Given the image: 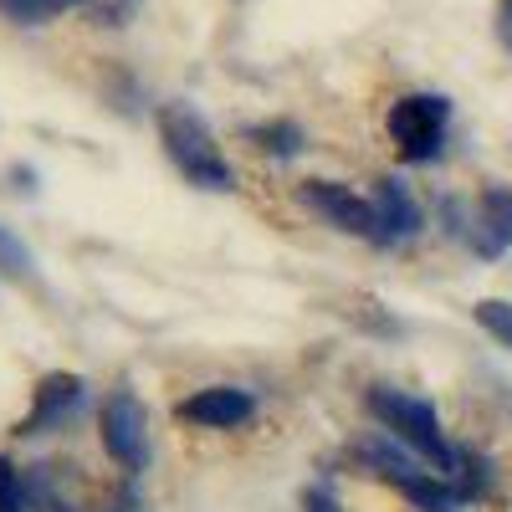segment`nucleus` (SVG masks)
<instances>
[{"instance_id": "nucleus-1", "label": "nucleus", "mask_w": 512, "mask_h": 512, "mask_svg": "<svg viewBox=\"0 0 512 512\" xmlns=\"http://www.w3.org/2000/svg\"><path fill=\"white\" fill-rule=\"evenodd\" d=\"M364 410L384 425V436L400 441L405 451H415L420 461H431L441 477H456V472H461V451L446 441L441 415H436L431 400H420V395H410V390H395V384H369Z\"/></svg>"}, {"instance_id": "nucleus-2", "label": "nucleus", "mask_w": 512, "mask_h": 512, "mask_svg": "<svg viewBox=\"0 0 512 512\" xmlns=\"http://www.w3.org/2000/svg\"><path fill=\"white\" fill-rule=\"evenodd\" d=\"M154 123H159V144H164L169 164H175L190 185L216 190V195L236 190V169H231V159L221 154L216 134H210V123H205L190 103H164Z\"/></svg>"}, {"instance_id": "nucleus-3", "label": "nucleus", "mask_w": 512, "mask_h": 512, "mask_svg": "<svg viewBox=\"0 0 512 512\" xmlns=\"http://www.w3.org/2000/svg\"><path fill=\"white\" fill-rule=\"evenodd\" d=\"M451 103L441 93H405L390 103V139L405 164H431L446 149Z\"/></svg>"}, {"instance_id": "nucleus-4", "label": "nucleus", "mask_w": 512, "mask_h": 512, "mask_svg": "<svg viewBox=\"0 0 512 512\" xmlns=\"http://www.w3.org/2000/svg\"><path fill=\"white\" fill-rule=\"evenodd\" d=\"M98 436H103V451L123 466L128 477L144 472V456H149V420H144V405L134 400V390H113V395L103 400Z\"/></svg>"}, {"instance_id": "nucleus-5", "label": "nucleus", "mask_w": 512, "mask_h": 512, "mask_svg": "<svg viewBox=\"0 0 512 512\" xmlns=\"http://www.w3.org/2000/svg\"><path fill=\"white\" fill-rule=\"evenodd\" d=\"M297 200H303L313 216H323L333 231L374 241V200L369 195H354L349 185H338V180H303L297 185Z\"/></svg>"}, {"instance_id": "nucleus-6", "label": "nucleus", "mask_w": 512, "mask_h": 512, "mask_svg": "<svg viewBox=\"0 0 512 512\" xmlns=\"http://www.w3.org/2000/svg\"><path fill=\"white\" fill-rule=\"evenodd\" d=\"M251 415H256V400L251 390H236V384H205V390L175 405V420L200 425V431H236Z\"/></svg>"}, {"instance_id": "nucleus-7", "label": "nucleus", "mask_w": 512, "mask_h": 512, "mask_svg": "<svg viewBox=\"0 0 512 512\" xmlns=\"http://www.w3.org/2000/svg\"><path fill=\"white\" fill-rule=\"evenodd\" d=\"M374 241L369 246H405L410 236H420V226H425V216H420V205H415V195L405 190V180H379L374 185Z\"/></svg>"}, {"instance_id": "nucleus-8", "label": "nucleus", "mask_w": 512, "mask_h": 512, "mask_svg": "<svg viewBox=\"0 0 512 512\" xmlns=\"http://www.w3.org/2000/svg\"><path fill=\"white\" fill-rule=\"evenodd\" d=\"M82 374H41V384L31 390V410H26V420L16 425V436H41V431H52V425H62L77 405H82Z\"/></svg>"}, {"instance_id": "nucleus-9", "label": "nucleus", "mask_w": 512, "mask_h": 512, "mask_svg": "<svg viewBox=\"0 0 512 512\" xmlns=\"http://www.w3.org/2000/svg\"><path fill=\"white\" fill-rule=\"evenodd\" d=\"M466 241H472V251L482 256V262H497V256L512 251V185H492V190H482Z\"/></svg>"}, {"instance_id": "nucleus-10", "label": "nucleus", "mask_w": 512, "mask_h": 512, "mask_svg": "<svg viewBox=\"0 0 512 512\" xmlns=\"http://www.w3.org/2000/svg\"><path fill=\"white\" fill-rule=\"evenodd\" d=\"M246 139L256 144V149H267V154H277V159H292V154H303V128H297L292 118H272V123H256V128H246Z\"/></svg>"}, {"instance_id": "nucleus-11", "label": "nucleus", "mask_w": 512, "mask_h": 512, "mask_svg": "<svg viewBox=\"0 0 512 512\" xmlns=\"http://www.w3.org/2000/svg\"><path fill=\"white\" fill-rule=\"evenodd\" d=\"M72 6H82V0H0V16L16 21V26H41V21H52Z\"/></svg>"}, {"instance_id": "nucleus-12", "label": "nucleus", "mask_w": 512, "mask_h": 512, "mask_svg": "<svg viewBox=\"0 0 512 512\" xmlns=\"http://www.w3.org/2000/svg\"><path fill=\"white\" fill-rule=\"evenodd\" d=\"M472 318H477L482 333L497 338L502 349H512V303H507V297H482V303L472 308Z\"/></svg>"}, {"instance_id": "nucleus-13", "label": "nucleus", "mask_w": 512, "mask_h": 512, "mask_svg": "<svg viewBox=\"0 0 512 512\" xmlns=\"http://www.w3.org/2000/svg\"><path fill=\"white\" fill-rule=\"evenodd\" d=\"M0 272L6 277H36V256H31V246L21 241V236H11L6 226H0Z\"/></svg>"}, {"instance_id": "nucleus-14", "label": "nucleus", "mask_w": 512, "mask_h": 512, "mask_svg": "<svg viewBox=\"0 0 512 512\" xmlns=\"http://www.w3.org/2000/svg\"><path fill=\"white\" fill-rule=\"evenodd\" d=\"M0 512H26V482L11 456H0Z\"/></svg>"}, {"instance_id": "nucleus-15", "label": "nucleus", "mask_w": 512, "mask_h": 512, "mask_svg": "<svg viewBox=\"0 0 512 512\" xmlns=\"http://www.w3.org/2000/svg\"><path fill=\"white\" fill-rule=\"evenodd\" d=\"M82 6H88L103 26H128L134 11H139V0H82Z\"/></svg>"}, {"instance_id": "nucleus-16", "label": "nucleus", "mask_w": 512, "mask_h": 512, "mask_svg": "<svg viewBox=\"0 0 512 512\" xmlns=\"http://www.w3.org/2000/svg\"><path fill=\"white\" fill-rule=\"evenodd\" d=\"M303 512H344V507H338V497L328 487H308L303 492Z\"/></svg>"}, {"instance_id": "nucleus-17", "label": "nucleus", "mask_w": 512, "mask_h": 512, "mask_svg": "<svg viewBox=\"0 0 512 512\" xmlns=\"http://www.w3.org/2000/svg\"><path fill=\"white\" fill-rule=\"evenodd\" d=\"M497 41L512 52V0H497Z\"/></svg>"}]
</instances>
